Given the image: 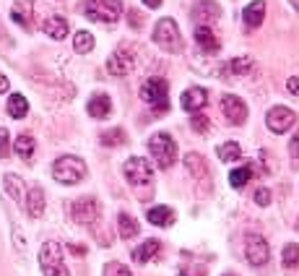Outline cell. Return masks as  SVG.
I'll list each match as a JSON object with an SVG mask.
<instances>
[{
  "instance_id": "1",
  "label": "cell",
  "mask_w": 299,
  "mask_h": 276,
  "mask_svg": "<svg viewBox=\"0 0 299 276\" xmlns=\"http://www.w3.org/2000/svg\"><path fill=\"white\" fill-rule=\"evenodd\" d=\"M52 177L60 182V185H76V182H81L86 177V162H84L81 156L65 154L60 159H55Z\"/></svg>"
},
{
  "instance_id": "2",
  "label": "cell",
  "mask_w": 299,
  "mask_h": 276,
  "mask_svg": "<svg viewBox=\"0 0 299 276\" xmlns=\"http://www.w3.org/2000/svg\"><path fill=\"white\" fill-rule=\"evenodd\" d=\"M148 154L159 169H169L177 162V143L169 133H154L148 138Z\"/></svg>"
},
{
  "instance_id": "3",
  "label": "cell",
  "mask_w": 299,
  "mask_h": 276,
  "mask_svg": "<svg viewBox=\"0 0 299 276\" xmlns=\"http://www.w3.org/2000/svg\"><path fill=\"white\" fill-rule=\"evenodd\" d=\"M154 44H156L159 50L172 52V55L182 52V34H180V26H177L175 18L164 16V18L156 21V26H154Z\"/></svg>"
},
{
  "instance_id": "4",
  "label": "cell",
  "mask_w": 299,
  "mask_h": 276,
  "mask_svg": "<svg viewBox=\"0 0 299 276\" xmlns=\"http://www.w3.org/2000/svg\"><path fill=\"white\" fill-rule=\"evenodd\" d=\"M39 266L44 276H68V266L63 261V248L55 240H47L39 250Z\"/></svg>"
},
{
  "instance_id": "5",
  "label": "cell",
  "mask_w": 299,
  "mask_h": 276,
  "mask_svg": "<svg viewBox=\"0 0 299 276\" xmlns=\"http://www.w3.org/2000/svg\"><path fill=\"white\" fill-rule=\"evenodd\" d=\"M122 172H125V180H128L135 190L138 188H151V182H154V167L146 156H130L128 162H125Z\"/></svg>"
},
{
  "instance_id": "6",
  "label": "cell",
  "mask_w": 299,
  "mask_h": 276,
  "mask_svg": "<svg viewBox=\"0 0 299 276\" xmlns=\"http://www.w3.org/2000/svg\"><path fill=\"white\" fill-rule=\"evenodd\" d=\"M141 97H143V102L151 105L154 112H167L169 110V84L164 78H148L141 86Z\"/></svg>"
},
{
  "instance_id": "7",
  "label": "cell",
  "mask_w": 299,
  "mask_h": 276,
  "mask_svg": "<svg viewBox=\"0 0 299 276\" xmlns=\"http://www.w3.org/2000/svg\"><path fill=\"white\" fill-rule=\"evenodd\" d=\"M84 13L91 21H101V24H112L117 21L122 13V3L120 0H86Z\"/></svg>"
},
{
  "instance_id": "8",
  "label": "cell",
  "mask_w": 299,
  "mask_h": 276,
  "mask_svg": "<svg viewBox=\"0 0 299 276\" xmlns=\"http://www.w3.org/2000/svg\"><path fill=\"white\" fill-rule=\"evenodd\" d=\"M71 216L76 224L81 227H94L99 224V216H101V206L97 198H91V195H84V198H78L71 203Z\"/></svg>"
},
{
  "instance_id": "9",
  "label": "cell",
  "mask_w": 299,
  "mask_h": 276,
  "mask_svg": "<svg viewBox=\"0 0 299 276\" xmlns=\"http://www.w3.org/2000/svg\"><path fill=\"white\" fill-rule=\"evenodd\" d=\"M245 256H247V261L252 263V266H266L268 258H271V250H268L266 237L250 232L245 237Z\"/></svg>"
},
{
  "instance_id": "10",
  "label": "cell",
  "mask_w": 299,
  "mask_h": 276,
  "mask_svg": "<svg viewBox=\"0 0 299 276\" xmlns=\"http://www.w3.org/2000/svg\"><path fill=\"white\" fill-rule=\"evenodd\" d=\"M266 125H268L271 133L281 136L286 131H292V125H297V115L289 107H273L268 112V118H266Z\"/></svg>"
},
{
  "instance_id": "11",
  "label": "cell",
  "mask_w": 299,
  "mask_h": 276,
  "mask_svg": "<svg viewBox=\"0 0 299 276\" xmlns=\"http://www.w3.org/2000/svg\"><path fill=\"white\" fill-rule=\"evenodd\" d=\"M133 68H135V57L130 55V50H125V47L114 50V52L107 57V71H109L112 76H117V78L133 73Z\"/></svg>"
},
{
  "instance_id": "12",
  "label": "cell",
  "mask_w": 299,
  "mask_h": 276,
  "mask_svg": "<svg viewBox=\"0 0 299 276\" xmlns=\"http://www.w3.org/2000/svg\"><path fill=\"white\" fill-rule=\"evenodd\" d=\"M221 112L232 125H242L247 120V105L234 94H224L221 97Z\"/></svg>"
},
{
  "instance_id": "13",
  "label": "cell",
  "mask_w": 299,
  "mask_h": 276,
  "mask_svg": "<svg viewBox=\"0 0 299 276\" xmlns=\"http://www.w3.org/2000/svg\"><path fill=\"white\" fill-rule=\"evenodd\" d=\"M190 13H193V21H198V26H211L213 21L221 18V8H218L213 0H200Z\"/></svg>"
},
{
  "instance_id": "14",
  "label": "cell",
  "mask_w": 299,
  "mask_h": 276,
  "mask_svg": "<svg viewBox=\"0 0 299 276\" xmlns=\"http://www.w3.org/2000/svg\"><path fill=\"white\" fill-rule=\"evenodd\" d=\"M180 105H182V110H188V112H193V115L200 112L205 105H208V91L200 89V86H193V89H188L185 94H182Z\"/></svg>"
},
{
  "instance_id": "15",
  "label": "cell",
  "mask_w": 299,
  "mask_h": 276,
  "mask_svg": "<svg viewBox=\"0 0 299 276\" xmlns=\"http://www.w3.org/2000/svg\"><path fill=\"white\" fill-rule=\"evenodd\" d=\"M24 206H26V214L34 216V219H39V216L44 214V190L39 185H34L26 190L24 195Z\"/></svg>"
},
{
  "instance_id": "16",
  "label": "cell",
  "mask_w": 299,
  "mask_h": 276,
  "mask_svg": "<svg viewBox=\"0 0 299 276\" xmlns=\"http://www.w3.org/2000/svg\"><path fill=\"white\" fill-rule=\"evenodd\" d=\"M42 31L47 34L50 39L60 42V39L68 37V21L63 16H47V18L42 21Z\"/></svg>"
},
{
  "instance_id": "17",
  "label": "cell",
  "mask_w": 299,
  "mask_h": 276,
  "mask_svg": "<svg viewBox=\"0 0 299 276\" xmlns=\"http://www.w3.org/2000/svg\"><path fill=\"white\" fill-rule=\"evenodd\" d=\"M86 112L91 115V118H97V120H104L112 112V99L107 94H94L89 99V105H86Z\"/></svg>"
},
{
  "instance_id": "18",
  "label": "cell",
  "mask_w": 299,
  "mask_h": 276,
  "mask_svg": "<svg viewBox=\"0 0 299 276\" xmlns=\"http://www.w3.org/2000/svg\"><path fill=\"white\" fill-rule=\"evenodd\" d=\"M185 167H188V172L195 177V180H203V182H208V177H211V172H208V162L200 156V154H188L185 156Z\"/></svg>"
},
{
  "instance_id": "19",
  "label": "cell",
  "mask_w": 299,
  "mask_h": 276,
  "mask_svg": "<svg viewBox=\"0 0 299 276\" xmlns=\"http://www.w3.org/2000/svg\"><path fill=\"white\" fill-rule=\"evenodd\" d=\"M263 18H266V0H252V3L242 10V21H245L250 29L260 26Z\"/></svg>"
},
{
  "instance_id": "20",
  "label": "cell",
  "mask_w": 299,
  "mask_h": 276,
  "mask_svg": "<svg viewBox=\"0 0 299 276\" xmlns=\"http://www.w3.org/2000/svg\"><path fill=\"white\" fill-rule=\"evenodd\" d=\"M195 42H198V47L205 50V52L218 50V37L211 26H195Z\"/></svg>"
},
{
  "instance_id": "21",
  "label": "cell",
  "mask_w": 299,
  "mask_h": 276,
  "mask_svg": "<svg viewBox=\"0 0 299 276\" xmlns=\"http://www.w3.org/2000/svg\"><path fill=\"white\" fill-rule=\"evenodd\" d=\"M159 250H162L159 240H143V243L133 250V261H135V263H148L151 258L159 256Z\"/></svg>"
},
{
  "instance_id": "22",
  "label": "cell",
  "mask_w": 299,
  "mask_h": 276,
  "mask_svg": "<svg viewBox=\"0 0 299 276\" xmlns=\"http://www.w3.org/2000/svg\"><path fill=\"white\" fill-rule=\"evenodd\" d=\"M146 216L154 227H172L175 224V211H172L169 206H154V209H148Z\"/></svg>"
},
{
  "instance_id": "23",
  "label": "cell",
  "mask_w": 299,
  "mask_h": 276,
  "mask_svg": "<svg viewBox=\"0 0 299 276\" xmlns=\"http://www.w3.org/2000/svg\"><path fill=\"white\" fill-rule=\"evenodd\" d=\"M3 185H5V193L10 195V198H13L16 203H24V180H21L18 175H13V172H8V175L3 177Z\"/></svg>"
},
{
  "instance_id": "24",
  "label": "cell",
  "mask_w": 299,
  "mask_h": 276,
  "mask_svg": "<svg viewBox=\"0 0 299 276\" xmlns=\"http://www.w3.org/2000/svg\"><path fill=\"white\" fill-rule=\"evenodd\" d=\"M34 148H37V143H34V138H31L29 133H21V136L16 138V143H13V151L24 159V162H31Z\"/></svg>"
},
{
  "instance_id": "25",
  "label": "cell",
  "mask_w": 299,
  "mask_h": 276,
  "mask_svg": "<svg viewBox=\"0 0 299 276\" xmlns=\"http://www.w3.org/2000/svg\"><path fill=\"white\" fill-rule=\"evenodd\" d=\"M26 112H29V102L24 94H10L8 97V115L13 120H21V118H26Z\"/></svg>"
},
{
  "instance_id": "26",
  "label": "cell",
  "mask_w": 299,
  "mask_h": 276,
  "mask_svg": "<svg viewBox=\"0 0 299 276\" xmlns=\"http://www.w3.org/2000/svg\"><path fill=\"white\" fill-rule=\"evenodd\" d=\"M10 18H13L18 26L29 29V26H31V24H29V21H31V5L26 3V0H18V3L10 8Z\"/></svg>"
},
{
  "instance_id": "27",
  "label": "cell",
  "mask_w": 299,
  "mask_h": 276,
  "mask_svg": "<svg viewBox=\"0 0 299 276\" xmlns=\"http://www.w3.org/2000/svg\"><path fill=\"white\" fill-rule=\"evenodd\" d=\"M117 229H120V237L122 240H130V237L138 235V229H141V227H138V222L133 219L130 214H120L117 216Z\"/></svg>"
},
{
  "instance_id": "28",
  "label": "cell",
  "mask_w": 299,
  "mask_h": 276,
  "mask_svg": "<svg viewBox=\"0 0 299 276\" xmlns=\"http://www.w3.org/2000/svg\"><path fill=\"white\" fill-rule=\"evenodd\" d=\"M73 50L78 55H89L91 50H94V34H89V31H76V37H73Z\"/></svg>"
},
{
  "instance_id": "29",
  "label": "cell",
  "mask_w": 299,
  "mask_h": 276,
  "mask_svg": "<svg viewBox=\"0 0 299 276\" xmlns=\"http://www.w3.org/2000/svg\"><path fill=\"white\" fill-rule=\"evenodd\" d=\"M239 156H242V146L237 141H226V143L218 146V159H221V162H237Z\"/></svg>"
},
{
  "instance_id": "30",
  "label": "cell",
  "mask_w": 299,
  "mask_h": 276,
  "mask_svg": "<svg viewBox=\"0 0 299 276\" xmlns=\"http://www.w3.org/2000/svg\"><path fill=\"white\" fill-rule=\"evenodd\" d=\"M99 141H101V146L114 148V146H125L128 136H125V131H122V128H112V131H104V133H101Z\"/></svg>"
},
{
  "instance_id": "31",
  "label": "cell",
  "mask_w": 299,
  "mask_h": 276,
  "mask_svg": "<svg viewBox=\"0 0 299 276\" xmlns=\"http://www.w3.org/2000/svg\"><path fill=\"white\" fill-rule=\"evenodd\" d=\"M250 177H252V167H250V164H242V167L232 169L229 182H232V188H245L247 182H250Z\"/></svg>"
},
{
  "instance_id": "32",
  "label": "cell",
  "mask_w": 299,
  "mask_h": 276,
  "mask_svg": "<svg viewBox=\"0 0 299 276\" xmlns=\"http://www.w3.org/2000/svg\"><path fill=\"white\" fill-rule=\"evenodd\" d=\"M281 261H284V266H286V269H297V266H299V245H297V243L284 245Z\"/></svg>"
},
{
  "instance_id": "33",
  "label": "cell",
  "mask_w": 299,
  "mask_h": 276,
  "mask_svg": "<svg viewBox=\"0 0 299 276\" xmlns=\"http://www.w3.org/2000/svg\"><path fill=\"white\" fill-rule=\"evenodd\" d=\"M229 71H232L234 76L250 73L252 71V57H234V60H229Z\"/></svg>"
},
{
  "instance_id": "34",
  "label": "cell",
  "mask_w": 299,
  "mask_h": 276,
  "mask_svg": "<svg viewBox=\"0 0 299 276\" xmlns=\"http://www.w3.org/2000/svg\"><path fill=\"white\" fill-rule=\"evenodd\" d=\"M208 118H205V115H198V112H195L193 115V118H190V128L195 131V133H208Z\"/></svg>"
},
{
  "instance_id": "35",
  "label": "cell",
  "mask_w": 299,
  "mask_h": 276,
  "mask_svg": "<svg viewBox=\"0 0 299 276\" xmlns=\"http://www.w3.org/2000/svg\"><path fill=\"white\" fill-rule=\"evenodd\" d=\"M13 151V143H10V136L5 128H0V159H8Z\"/></svg>"
},
{
  "instance_id": "36",
  "label": "cell",
  "mask_w": 299,
  "mask_h": 276,
  "mask_svg": "<svg viewBox=\"0 0 299 276\" xmlns=\"http://www.w3.org/2000/svg\"><path fill=\"white\" fill-rule=\"evenodd\" d=\"M104 276H133L130 274V269L128 266H122V263H107V266H104Z\"/></svg>"
},
{
  "instance_id": "37",
  "label": "cell",
  "mask_w": 299,
  "mask_h": 276,
  "mask_svg": "<svg viewBox=\"0 0 299 276\" xmlns=\"http://www.w3.org/2000/svg\"><path fill=\"white\" fill-rule=\"evenodd\" d=\"M255 203L266 209V206L271 203V190H268V188H258V190H255Z\"/></svg>"
},
{
  "instance_id": "38",
  "label": "cell",
  "mask_w": 299,
  "mask_h": 276,
  "mask_svg": "<svg viewBox=\"0 0 299 276\" xmlns=\"http://www.w3.org/2000/svg\"><path fill=\"white\" fill-rule=\"evenodd\" d=\"M128 18H130L128 24H130L133 29H141V26H143V16H141V13H135V10H130V13H128Z\"/></svg>"
},
{
  "instance_id": "39",
  "label": "cell",
  "mask_w": 299,
  "mask_h": 276,
  "mask_svg": "<svg viewBox=\"0 0 299 276\" xmlns=\"http://www.w3.org/2000/svg\"><path fill=\"white\" fill-rule=\"evenodd\" d=\"M286 89H289V94L299 97V76H292L289 81H286Z\"/></svg>"
},
{
  "instance_id": "40",
  "label": "cell",
  "mask_w": 299,
  "mask_h": 276,
  "mask_svg": "<svg viewBox=\"0 0 299 276\" xmlns=\"http://www.w3.org/2000/svg\"><path fill=\"white\" fill-rule=\"evenodd\" d=\"M289 151H292V156H294V159H299V131H297V136L292 138V143H289Z\"/></svg>"
},
{
  "instance_id": "41",
  "label": "cell",
  "mask_w": 299,
  "mask_h": 276,
  "mask_svg": "<svg viewBox=\"0 0 299 276\" xmlns=\"http://www.w3.org/2000/svg\"><path fill=\"white\" fill-rule=\"evenodd\" d=\"M68 250H71L73 256H78V258L86 256V248H84V245H68Z\"/></svg>"
},
{
  "instance_id": "42",
  "label": "cell",
  "mask_w": 299,
  "mask_h": 276,
  "mask_svg": "<svg viewBox=\"0 0 299 276\" xmlns=\"http://www.w3.org/2000/svg\"><path fill=\"white\" fill-rule=\"evenodd\" d=\"M8 89H10V81H8L5 76H0V94H5Z\"/></svg>"
},
{
  "instance_id": "43",
  "label": "cell",
  "mask_w": 299,
  "mask_h": 276,
  "mask_svg": "<svg viewBox=\"0 0 299 276\" xmlns=\"http://www.w3.org/2000/svg\"><path fill=\"white\" fill-rule=\"evenodd\" d=\"M180 276H205V271H195V269H190V271H182Z\"/></svg>"
},
{
  "instance_id": "44",
  "label": "cell",
  "mask_w": 299,
  "mask_h": 276,
  "mask_svg": "<svg viewBox=\"0 0 299 276\" xmlns=\"http://www.w3.org/2000/svg\"><path fill=\"white\" fill-rule=\"evenodd\" d=\"M143 3H146V8H159L164 0H143Z\"/></svg>"
},
{
  "instance_id": "45",
  "label": "cell",
  "mask_w": 299,
  "mask_h": 276,
  "mask_svg": "<svg viewBox=\"0 0 299 276\" xmlns=\"http://www.w3.org/2000/svg\"><path fill=\"white\" fill-rule=\"evenodd\" d=\"M289 3H292V8H294L297 13H299V0H289Z\"/></svg>"
}]
</instances>
